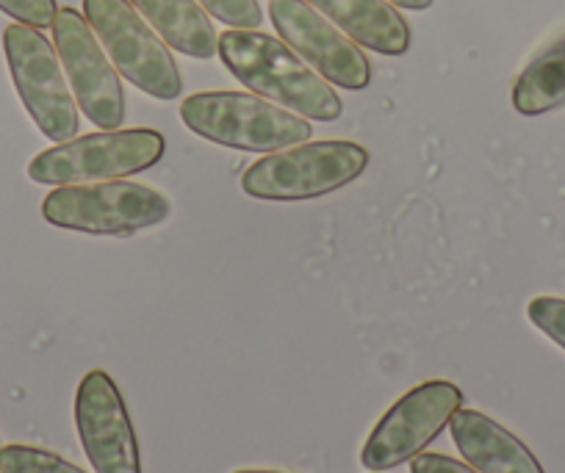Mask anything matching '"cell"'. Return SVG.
<instances>
[{
  "label": "cell",
  "instance_id": "1",
  "mask_svg": "<svg viewBox=\"0 0 565 473\" xmlns=\"http://www.w3.org/2000/svg\"><path fill=\"white\" fill-rule=\"evenodd\" d=\"M216 53L233 78L242 80L253 95L317 122H335L344 114L333 84L277 36L231 29L220 34Z\"/></svg>",
  "mask_w": 565,
  "mask_h": 473
},
{
  "label": "cell",
  "instance_id": "2",
  "mask_svg": "<svg viewBox=\"0 0 565 473\" xmlns=\"http://www.w3.org/2000/svg\"><path fill=\"white\" fill-rule=\"evenodd\" d=\"M369 150L347 139L302 141L266 152L242 175V192L266 203H306L324 197L366 172Z\"/></svg>",
  "mask_w": 565,
  "mask_h": 473
},
{
  "label": "cell",
  "instance_id": "3",
  "mask_svg": "<svg viewBox=\"0 0 565 473\" xmlns=\"http://www.w3.org/2000/svg\"><path fill=\"white\" fill-rule=\"evenodd\" d=\"M181 119L200 139L247 152H277L313 136L306 117L247 92L189 95L181 103Z\"/></svg>",
  "mask_w": 565,
  "mask_h": 473
},
{
  "label": "cell",
  "instance_id": "4",
  "mask_svg": "<svg viewBox=\"0 0 565 473\" xmlns=\"http://www.w3.org/2000/svg\"><path fill=\"white\" fill-rule=\"evenodd\" d=\"M167 139L153 128L100 130L75 136L40 152L29 164V175L42 186L119 181L148 172L164 158Z\"/></svg>",
  "mask_w": 565,
  "mask_h": 473
},
{
  "label": "cell",
  "instance_id": "5",
  "mask_svg": "<svg viewBox=\"0 0 565 473\" xmlns=\"http://www.w3.org/2000/svg\"><path fill=\"white\" fill-rule=\"evenodd\" d=\"M170 214L164 194L125 178L58 186L42 203V216L53 227L89 236H134L167 222Z\"/></svg>",
  "mask_w": 565,
  "mask_h": 473
},
{
  "label": "cell",
  "instance_id": "6",
  "mask_svg": "<svg viewBox=\"0 0 565 473\" xmlns=\"http://www.w3.org/2000/svg\"><path fill=\"white\" fill-rule=\"evenodd\" d=\"M84 18L119 75L156 100H175L183 75L170 45L136 12L130 0H84Z\"/></svg>",
  "mask_w": 565,
  "mask_h": 473
},
{
  "label": "cell",
  "instance_id": "7",
  "mask_svg": "<svg viewBox=\"0 0 565 473\" xmlns=\"http://www.w3.org/2000/svg\"><path fill=\"white\" fill-rule=\"evenodd\" d=\"M9 73L25 111L51 141L62 144L78 136V103L64 75L56 45L31 25L12 23L3 31Z\"/></svg>",
  "mask_w": 565,
  "mask_h": 473
},
{
  "label": "cell",
  "instance_id": "8",
  "mask_svg": "<svg viewBox=\"0 0 565 473\" xmlns=\"http://www.w3.org/2000/svg\"><path fill=\"white\" fill-rule=\"evenodd\" d=\"M463 407V390L447 379H430L407 390L377 421L363 443L361 462L366 471L383 473L422 454Z\"/></svg>",
  "mask_w": 565,
  "mask_h": 473
},
{
  "label": "cell",
  "instance_id": "9",
  "mask_svg": "<svg viewBox=\"0 0 565 473\" xmlns=\"http://www.w3.org/2000/svg\"><path fill=\"white\" fill-rule=\"evenodd\" d=\"M51 29L64 75L84 117L100 130L122 128L128 117L122 80L84 14L78 9L62 7Z\"/></svg>",
  "mask_w": 565,
  "mask_h": 473
},
{
  "label": "cell",
  "instance_id": "10",
  "mask_svg": "<svg viewBox=\"0 0 565 473\" xmlns=\"http://www.w3.org/2000/svg\"><path fill=\"white\" fill-rule=\"evenodd\" d=\"M269 18L280 40L324 80L350 92H361L372 84V62L363 47L335 29L308 0H271Z\"/></svg>",
  "mask_w": 565,
  "mask_h": 473
},
{
  "label": "cell",
  "instance_id": "11",
  "mask_svg": "<svg viewBox=\"0 0 565 473\" xmlns=\"http://www.w3.org/2000/svg\"><path fill=\"white\" fill-rule=\"evenodd\" d=\"M75 427L95 473H141L139 440L111 374H86L75 394Z\"/></svg>",
  "mask_w": 565,
  "mask_h": 473
},
{
  "label": "cell",
  "instance_id": "12",
  "mask_svg": "<svg viewBox=\"0 0 565 473\" xmlns=\"http://www.w3.org/2000/svg\"><path fill=\"white\" fill-rule=\"evenodd\" d=\"M449 432L460 456L477 473H546L526 443L486 412L460 407L449 421Z\"/></svg>",
  "mask_w": 565,
  "mask_h": 473
},
{
  "label": "cell",
  "instance_id": "13",
  "mask_svg": "<svg viewBox=\"0 0 565 473\" xmlns=\"http://www.w3.org/2000/svg\"><path fill=\"white\" fill-rule=\"evenodd\" d=\"M352 42L380 56L411 51V25L391 0H308Z\"/></svg>",
  "mask_w": 565,
  "mask_h": 473
},
{
  "label": "cell",
  "instance_id": "14",
  "mask_svg": "<svg viewBox=\"0 0 565 473\" xmlns=\"http://www.w3.org/2000/svg\"><path fill=\"white\" fill-rule=\"evenodd\" d=\"M130 3L172 51L200 62L216 56L220 34L211 23V14L198 0H130Z\"/></svg>",
  "mask_w": 565,
  "mask_h": 473
},
{
  "label": "cell",
  "instance_id": "15",
  "mask_svg": "<svg viewBox=\"0 0 565 473\" xmlns=\"http://www.w3.org/2000/svg\"><path fill=\"white\" fill-rule=\"evenodd\" d=\"M565 106V34L543 47L515 78L513 108L524 117L557 111Z\"/></svg>",
  "mask_w": 565,
  "mask_h": 473
},
{
  "label": "cell",
  "instance_id": "16",
  "mask_svg": "<svg viewBox=\"0 0 565 473\" xmlns=\"http://www.w3.org/2000/svg\"><path fill=\"white\" fill-rule=\"evenodd\" d=\"M0 473H86L64 456L40 445H0Z\"/></svg>",
  "mask_w": 565,
  "mask_h": 473
},
{
  "label": "cell",
  "instance_id": "17",
  "mask_svg": "<svg viewBox=\"0 0 565 473\" xmlns=\"http://www.w3.org/2000/svg\"><path fill=\"white\" fill-rule=\"evenodd\" d=\"M198 3L211 18L231 25V29L258 31L260 23H264V12H260L258 0H198Z\"/></svg>",
  "mask_w": 565,
  "mask_h": 473
},
{
  "label": "cell",
  "instance_id": "18",
  "mask_svg": "<svg viewBox=\"0 0 565 473\" xmlns=\"http://www.w3.org/2000/svg\"><path fill=\"white\" fill-rule=\"evenodd\" d=\"M530 322L541 330L546 338L565 350V299L563 297H535L526 308Z\"/></svg>",
  "mask_w": 565,
  "mask_h": 473
},
{
  "label": "cell",
  "instance_id": "19",
  "mask_svg": "<svg viewBox=\"0 0 565 473\" xmlns=\"http://www.w3.org/2000/svg\"><path fill=\"white\" fill-rule=\"evenodd\" d=\"M0 12L9 14L14 23L31 25V29H51L58 14L56 0H0Z\"/></svg>",
  "mask_w": 565,
  "mask_h": 473
},
{
  "label": "cell",
  "instance_id": "20",
  "mask_svg": "<svg viewBox=\"0 0 565 473\" xmlns=\"http://www.w3.org/2000/svg\"><path fill=\"white\" fill-rule=\"evenodd\" d=\"M411 473H477L469 462H460L449 454H436V451H427V454H416L411 460Z\"/></svg>",
  "mask_w": 565,
  "mask_h": 473
},
{
  "label": "cell",
  "instance_id": "21",
  "mask_svg": "<svg viewBox=\"0 0 565 473\" xmlns=\"http://www.w3.org/2000/svg\"><path fill=\"white\" fill-rule=\"evenodd\" d=\"M394 7L411 9V12H424V9H430L436 0H391Z\"/></svg>",
  "mask_w": 565,
  "mask_h": 473
},
{
  "label": "cell",
  "instance_id": "22",
  "mask_svg": "<svg viewBox=\"0 0 565 473\" xmlns=\"http://www.w3.org/2000/svg\"><path fill=\"white\" fill-rule=\"evenodd\" d=\"M233 473H282V471H266V467H244V471H233Z\"/></svg>",
  "mask_w": 565,
  "mask_h": 473
}]
</instances>
